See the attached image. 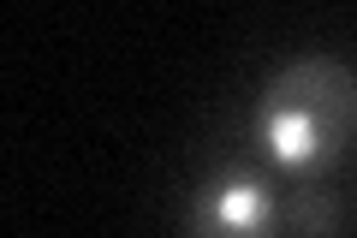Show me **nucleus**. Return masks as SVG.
<instances>
[{
	"mask_svg": "<svg viewBox=\"0 0 357 238\" xmlns=\"http://www.w3.org/2000/svg\"><path fill=\"white\" fill-rule=\"evenodd\" d=\"M357 126V72L328 54L292 60L256 101V137L292 173L328 167Z\"/></svg>",
	"mask_w": 357,
	"mask_h": 238,
	"instance_id": "f257e3e1",
	"label": "nucleus"
},
{
	"mask_svg": "<svg viewBox=\"0 0 357 238\" xmlns=\"http://www.w3.org/2000/svg\"><path fill=\"white\" fill-rule=\"evenodd\" d=\"M274 226H280L274 191L244 167L215 173L191 202V238H274Z\"/></svg>",
	"mask_w": 357,
	"mask_h": 238,
	"instance_id": "f03ea898",
	"label": "nucleus"
},
{
	"mask_svg": "<svg viewBox=\"0 0 357 238\" xmlns=\"http://www.w3.org/2000/svg\"><path fill=\"white\" fill-rule=\"evenodd\" d=\"M286 226H292L298 238H328L333 232V197L328 191H292V202H286V214H280Z\"/></svg>",
	"mask_w": 357,
	"mask_h": 238,
	"instance_id": "7ed1b4c3",
	"label": "nucleus"
}]
</instances>
